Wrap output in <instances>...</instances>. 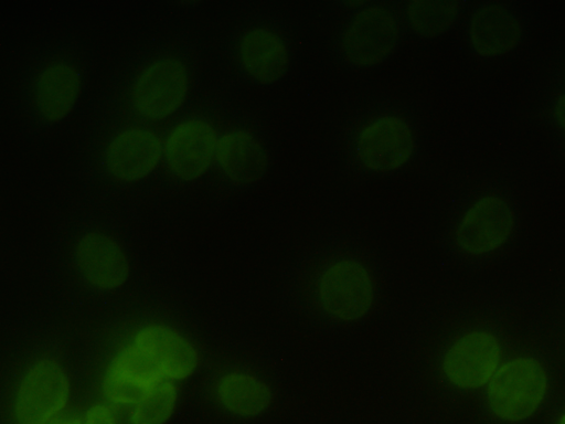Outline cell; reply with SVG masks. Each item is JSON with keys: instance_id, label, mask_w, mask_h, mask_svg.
<instances>
[{"instance_id": "19", "label": "cell", "mask_w": 565, "mask_h": 424, "mask_svg": "<svg viewBox=\"0 0 565 424\" xmlns=\"http://www.w3.org/2000/svg\"><path fill=\"white\" fill-rule=\"evenodd\" d=\"M459 13L460 3L457 1L416 0L406 4L409 26L420 38H435L445 33Z\"/></svg>"}, {"instance_id": "2", "label": "cell", "mask_w": 565, "mask_h": 424, "mask_svg": "<svg viewBox=\"0 0 565 424\" xmlns=\"http://www.w3.org/2000/svg\"><path fill=\"white\" fill-rule=\"evenodd\" d=\"M374 282L360 261L341 257L327 262L315 278V298L319 308L340 321L364 317L374 301Z\"/></svg>"}, {"instance_id": "1", "label": "cell", "mask_w": 565, "mask_h": 424, "mask_svg": "<svg viewBox=\"0 0 565 424\" xmlns=\"http://www.w3.org/2000/svg\"><path fill=\"white\" fill-rule=\"evenodd\" d=\"M547 388V373L537 359L515 357L502 363L488 382L487 404L497 418L522 422L542 405Z\"/></svg>"}, {"instance_id": "13", "label": "cell", "mask_w": 565, "mask_h": 424, "mask_svg": "<svg viewBox=\"0 0 565 424\" xmlns=\"http://www.w3.org/2000/svg\"><path fill=\"white\" fill-rule=\"evenodd\" d=\"M132 343L157 365L164 380H184L194 373L199 363L192 342L166 325L150 324L140 328Z\"/></svg>"}, {"instance_id": "6", "label": "cell", "mask_w": 565, "mask_h": 424, "mask_svg": "<svg viewBox=\"0 0 565 424\" xmlns=\"http://www.w3.org/2000/svg\"><path fill=\"white\" fill-rule=\"evenodd\" d=\"M399 25L386 8L372 6L358 12L342 32L340 47L344 60L358 67L382 63L395 50Z\"/></svg>"}, {"instance_id": "10", "label": "cell", "mask_w": 565, "mask_h": 424, "mask_svg": "<svg viewBox=\"0 0 565 424\" xmlns=\"http://www.w3.org/2000/svg\"><path fill=\"white\" fill-rule=\"evenodd\" d=\"M163 380L157 365L131 342L118 351L106 367L102 392L113 404L135 405L148 390Z\"/></svg>"}, {"instance_id": "22", "label": "cell", "mask_w": 565, "mask_h": 424, "mask_svg": "<svg viewBox=\"0 0 565 424\" xmlns=\"http://www.w3.org/2000/svg\"><path fill=\"white\" fill-rule=\"evenodd\" d=\"M557 123L565 129V94L558 98L554 107Z\"/></svg>"}, {"instance_id": "3", "label": "cell", "mask_w": 565, "mask_h": 424, "mask_svg": "<svg viewBox=\"0 0 565 424\" xmlns=\"http://www.w3.org/2000/svg\"><path fill=\"white\" fill-rule=\"evenodd\" d=\"M71 393L65 369L53 359L34 362L22 375L13 401L18 424H47L66 406Z\"/></svg>"}, {"instance_id": "24", "label": "cell", "mask_w": 565, "mask_h": 424, "mask_svg": "<svg viewBox=\"0 0 565 424\" xmlns=\"http://www.w3.org/2000/svg\"><path fill=\"white\" fill-rule=\"evenodd\" d=\"M557 424H565V413L559 416Z\"/></svg>"}, {"instance_id": "20", "label": "cell", "mask_w": 565, "mask_h": 424, "mask_svg": "<svg viewBox=\"0 0 565 424\" xmlns=\"http://www.w3.org/2000/svg\"><path fill=\"white\" fill-rule=\"evenodd\" d=\"M177 400L178 390L173 381H161L132 405L129 424H164L171 417Z\"/></svg>"}, {"instance_id": "8", "label": "cell", "mask_w": 565, "mask_h": 424, "mask_svg": "<svg viewBox=\"0 0 565 424\" xmlns=\"http://www.w3.org/2000/svg\"><path fill=\"white\" fill-rule=\"evenodd\" d=\"M414 137L401 117L384 115L369 121L360 130L355 150L364 168L390 172L402 168L411 158Z\"/></svg>"}, {"instance_id": "4", "label": "cell", "mask_w": 565, "mask_h": 424, "mask_svg": "<svg viewBox=\"0 0 565 424\" xmlns=\"http://www.w3.org/2000/svg\"><path fill=\"white\" fill-rule=\"evenodd\" d=\"M498 337L488 330L468 331L448 346L440 368L445 379L460 390H477L491 380L501 361Z\"/></svg>"}, {"instance_id": "11", "label": "cell", "mask_w": 565, "mask_h": 424, "mask_svg": "<svg viewBox=\"0 0 565 424\" xmlns=\"http://www.w3.org/2000/svg\"><path fill=\"white\" fill-rule=\"evenodd\" d=\"M163 147L161 139L150 130H121L111 138L105 149L106 170L118 181H137L156 169L162 157Z\"/></svg>"}, {"instance_id": "12", "label": "cell", "mask_w": 565, "mask_h": 424, "mask_svg": "<svg viewBox=\"0 0 565 424\" xmlns=\"http://www.w3.org/2000/svg\"><path fill=\"white\" fill-rule=\"evenodd\" d=\"M74 262L82 278L98 290L118 288L129 274V263L121 246L100 232L86 233L77 241Z\"/></svg>"}, {"instance_id": "16", "label": "cell", "mask_w": 565, "mask_h": 424, "mask_svg": "<svg viewBox=\"0 0 565 424\" xmlns=\"http://www.w3.org/2000/svg\"><path fill=\"white\" fill-rule=\"evenodd\" d=\"M238 54L244 70L260 84L280 80L289 65L288 50L273 31L254 28L243 34Z\"/></svg>"}, {"instance_id": "17", "label": "cell", "mask_w": 565, "mask_h": 424, "mask_svg": "<svg viewBox=\"0 0 565 424\" xmlns=\"http://www.w3.org/2000/svg\"><path fill=\"white\" fill-rule=\"evenodd\" d=\"M81 92L76 68L63 61L45 66L35 82V103L42 117L57 123L67 116Z\"/></svg>"}, {"instance_id": "9", "label": "cell", "mask_w": 565, "mask_h": 424, "mask_svg": "<svg viewBox=\"0 0 565 424\" xmlns=\"http://www.w3.org/2000/svg\"><path fill=\"white\" fill-rule=\"evenodd\" d=\"M217 139L212 125L201 118L186 119L174 126L163 147L170 171L184 181L201 177L215 156Z\"/></svg>"}, {"instance_id": "21", "label": "cell", "mask_w": 565, "mask_h": 424, "mask_svg": "<svg viewBox=\"0 0 565 424\" xmlns=\"http://www.w3.org/2000/svg\"><path fill=\"white\" fill-rule=\"evenodd\" d=\"M83 424H119V421L109 405L95 403L86 411Z\"/></svg>"}, {"instance_id": "5", "label": "cell", "mask_w": 565, "mask_h": 424, "mask_svg": "<svg viewBox=\"0 0 565 424\" xmlns=\"http://www.w3.org/2000/svg\"><path fill=\"white\" fill-rule=\"evenodd\" d=\"M189 75L185 65L173 57H162L147 65L130 87L134 108L149 119H163L185 100Z\"/></svg>"}, {"instance_id": "7", "label": "cell", "mask_w": 565, "mask_h": 424, "mask_svg": "<svg viewBox=\"0 0 565 424\" xmlns=\"http://www.w3.org/2000/svg\"><path fill=\"white\" fill-rule=\"evenodd\" d=\"M514 213L503 199L486 195L465 212L455 231L456 245L472 256L500 248L510 237Z\"/></svg>"}, {"instance_id": "18", "label": "cell", "mask_w": 565, "mask_h": 424, "mask_svg": "<svg viewBox=\"0 0 565 424\" xmlns=\"http://www.w3.org/2000/svg\"><path fill=\"white\" fill-rule=\"evenodd\" d=\"M215 394L218 403L238 417L263 414L273 400L269 384L262 378L244 371L223 374L216 382Z\"/></svg>"}, {"instance_id": "23", "label": "cell", "mask_w": 565, "mask_h": 424, "mask_svg": "<svg viewBox=\"0 0 565 424\" xmlns=\"http://www.w3.org/2000/svg\"><path fill=\"white\" fill-rule=\"evenodd\" d=\"M47 424H83V420L79 418L78 416H56Z\"/></svg>"}, {"instance_id": "15", "label": "cell", "mask_w": 565, "mask_h": 424, "mask_svg": "<svg viewBox=\"0 0 565 424\" xmlns=\"http://www.w3.org/2000/svg\"><path fill=\"white\" fill-rule=\"evenodd\" d=\"M215 159L224 174L238 186L259 181L268 167V157L262 145L243 129L227 131L217 139Z\"/></svg>"}, {"instance_id": "14", "label": "cell", "mask_w": 565, "mask_h": 424, "mask_svg": "<svg viewBox=\"0 0 565 424\" xmlns=\"http://www.w3.org/2000/svg\"><path fill=\"white\" fill-rule=\"evenodd\" d=\"M522 26L516 15L499 3L479 7L471 15L468 35L470 45L482 56H500L520 42Z\"/></svg>"}]
</instances>
